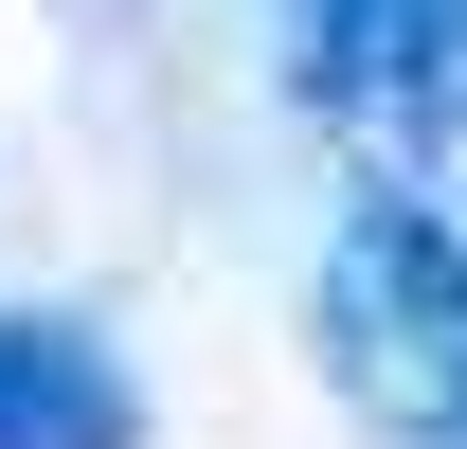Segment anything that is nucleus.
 Here are the masks:
<instances>
[{
    "label": "nucleus",
    "mask_w": 467,
    "mask_h": 449,
    "mask_svg": "<svg viewBox=\"0 0 467 449\" xmlns=\"http://www.w3.org/2000/svg\"><path fill=\"white\" fill-rule=\"evenodd\" d=\"M324 378L396 449H467V234L413 180L342 198V234H324Z\"/></svg>",
    "instance_id": "f257e3e1"
},
{
    "label": "nucleus",
    "mask_w": 467,
    "mask_h": 449,
    "mask_svg": "<svg viewBox=\"0 0 467 449\" xmlns=\"http://www.w3.org/2000/svg\"><path fill=\"white\" fill-rule=\"evenodd\" d=\"M0 449H144V378L72 306H0Z\"/></svg>",
    "instance_id": "f03ea898"
}]
</instances>
